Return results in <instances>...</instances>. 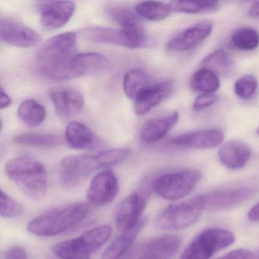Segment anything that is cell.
Wrapping results in <instances>:
<instances>
[{"label":"cell","mask_w":259,"mask_h":259,"mask_svg":"<svg viewBox=\"0 0 259 259\" xmlns=\"http://www.w3.org/2000/svg\"><path fill=\"white\" fill-rule=\"evenodd\" d=\"M77 51V35L66 32L48 39L36 55L37 72L52 81L75 78L73 63Z\"/></svg>","instance_id":"6da1fadb"},{"label":"cell","mask_w":259,"mask_h":259,"mask_svg":"<svg viewBox=\"0 0 259 259\" xmlns=\"http://www.w3.org/2000/svg\"><path fill=\"white\" fill-rule=\"evenodd\" d=\"M130 152L128 148H122L95 154L66 156L60 162V180L65 186H77L96 171L122 163Z\"/></svg>","instance_id":"7a4b0ae2"},{"label":"cell","mask_w":259,"mask_h":259,"mask_svg":"<svg viewBox=\"0 0 259 259\" xmlns=\"http://www.w3.org/2000/svg\"><path fill=\"white\" fill-rule=\"evenodd\" d=\"M90 210V205L84 202L71 203L54 207L33 218L28 222L27 230L40 237L57 236L82 222Z\"/></svg>","instance_id":"3957f363"},{"label":"cell","mask_w":259,"mask_h":259,"mask_svg":"<svg viewBox=\"0 0 259 259\" xmlns=\"http://www.w3.org/2000/svg\"><path fill=\"white\" fill-rule=\"evenodd\" d=\"M8 178L24 195L36 201H42L48 192V174L40 162L29 157H14L5 165Z\"/></svg>","instance_id":"277c9868"},{"label":"cell","mask_w":259,"mask_h":259,"mask_svg":"<svg viewBox=\"0 0 259 259\" xmlns=\"http://www.w3.org/2000/svg\"><path fill=\"white\" fill-rule=\"evenodd\" d=\"M112 233L109 226H98L78 237L56 244L53 252L60 259H90L91 255L109 240Z\"/></svg>","instance_id":"5b68a950"},{"label":"cell","mask_w":259,"mask_h":259,"mask_svg":"<svg viewBox=\"0 0 259 259\" xmlns=\"http://www.w3.org/2000/svg\"><path fill=\"white\" fill-rule=\"evenodd\" d=\"M235 241L234 233L227 229H205L192 239L180 259H209L215 253L234 243Z\"/></svg>","instance_id":"8992f818"},{"label":"cell","mask_w":259,"mask_h":259,"mask_svg":"<svg viewBox=\"0 0 259 259\" xmlns=\"http://www.w3.org/2000/svg\"><path fill=\"white\" fill-rule=\"evenodd\" d=\"M259 184L251 182L237 183L199 195L204 210H223L234 208L255 196Z\"/></svg>","instance_id":"52a82bcc"},{"label":"cell","mask_w":259,"mask_h":259,"mask_svg":"<svg viewBox=\"0 0 259 259\" xmlns=\"http://www.w3.org/2000/svg\"><path fill=\"white\" fill-rule=\"evenodd\" d=\"M201 178V172L197 169H183L160 176L154 180L151 187L160 198L175 201L189 195Z\"/></svg>","instance_id":"ba28073f"},{"label":"cell","mask_w":259,"mask_h":259,"mask_svg":"<svg viewBox=\"0 0 259 259\" xmlns=\"http://www.w3.org/2000/svg\"><path fill=\"white\" fill-rule=\"evenodd\" d=\"M204 210V205L198 196L170 204L159 213L156 218L155 226L166 230L187 228L199 221Z\"/></svg>","instance_id":"9c48e42d"},{"label":"cell","mask_w":259,"mask_h":259,"mask_svg":"<svg viewBox=\"0 0 259 259\" xmlns=\"http://www.w3.org/2000/svg\"><path fill=\"white\" fill-rule=\"evenodd\" d=\"M82 33L87 40L101 45H115L131 49L145 48L148 45V39L136 37L121 28L90 27L84 30Z\"/></svg>","instance_id":"30bf717a"},{"label":"cell","mask_w":259,"mask_h":259,"mask_svg":"<svg viewBox=\"0 0 259 259\" xmlns=\"http://www.w3.org/2000/svg\"><path fill=\"white\" fill-rule=\"evenodd\" d=\"M181 238L164 235L153 238L141 245L130 259H171L180 250Z\"/></svg>","instance_id":"8fae6325"},{"label":"cell","mask_w":259,"mask_h":259,"mask_svg":"<svg viewBox=\"0 0 259 259\" xmlns=\"http://www.w3.org/2000/svg\"><path fill=\"white\" fill-rule=\"evenodd\" d=\"M147 200L142 194L133 192L125 197L116 207L114 219L121 232L135 228L142 221Z\"/></svg>","instance_id":"7c38bea8"},{"label":"cell","mask_w":259,"mask_h":259,"mask_svg":"<svg viewBox=\"0 0 259 259\" xmlns=\"http://www.w3.org/2000/svg\"><path fill=\"white\" fill-rule=\"evenodd\" d=\"M2 41L18 48H33L41 42V36L34 30L9 18L0 19Z\"/></svg>","instance_id":"4fadbf2b"},{"label":"cell","mask_w":259,"mask_h":259,"mask_svg":"<svg viewBox=\"0 0 259 259\" xmlns=\"http://www.w3.org/2000/svg\"><path fill=\"white\" fill-rule=\"evenodd\" d=\"M119 185L114 172L110 169L97 174L91 182L87 191L90 204L97 207L107 205L114 200L118 193Z\"/></svg>","instance_id":"5bb4252c"},{"label":"cell","mask_w":259,"mask_h":259,"mask_svg":"<svg viewBox=\"0 0 259 259\" xmlns=\"http://www.w3.org/2000/svg\"><path fill=\"white\" fill-rule=\"evenodd\" d=\"M213 23L210 21H201L172 37L166 45L169 51L186 52L195 49L211 34Z\"/></svg>","instance_id":"9a60e30c"},{"label":"cell","mask_w":259,"mask_h":259,"mask_svg":"<svg viewBox=\"0 0 259 259\" xmlns=\"http://www.w3.org/2000/svg\"><path fill=\"white\" fill-rule=\"evenodd\" d=\"M50 96L56 113L62 119H69L78 115L84 107V98L78 90L72 88H54Z\"/></svg>","instance_id":"2e32d148"},{"label":"cell","mask_w":259,"mask_h":259,"mask_svg":"<svg viewBox=\"0 0 259 259\" xmlns=\"http://www.w3.org/2000/svg\"><path fill=\"white\" fill-rule=\"evenodd\" d=\"M39 11L42 25L49 30L57 29L70 20L75 4L71 1H47L40 3Z\"/></svg>","instance_id":"e0dca14e"},{"label":"cell","mask_w":259,"mask_h":259,"mask_svg":"<svg viewBox=\"0 0 259 259\" xmlns=\"http://www.w3.org/2000/svg\"><path fill=\"white\" fill-rule=\"evenodd\" d=\"M224 139L221 130L208 128L185 133L174 138L171 143L179 148L211 149L221 145Z\"/></svg>","instance_id":"ac0fdd59"},{"label":"cell","mask_w":259,"mask_h":259,"mask_svg":"<svg viewBox=\"0 0 259 259\" xmlns=\"http://www.w3.org/2000/svg\"><path fill=\"white\" fill-rule=\"evenodd\" d=\"M172 90L174 82L169 80L149 84L134 100L136 114L139 116L146 114L151 109L160 104L163 99L169 96Z\"/></svg>","instance_id":"d6986e66"},{"label":"cell","mask_w":259,"mask_h":259,"mask_svg":"<svg viewBox=\"0 0 259 259\" xmlns=\"http://www.w3.org/2000/svg\"><path fill=\"white\" fill-rule=\"evenodd\" d=\"M250 147L245 142L232 140L224 144L218 151V158L225 167L237 170L245 167L251 158Z\"/></svg>","instance_id":"ffe728a7"},{"label":"cell","mask_w":259,"mask_h":259,"mask_svg":"<svg viewBox=\"0 0 259 259\" xmlns=\"http://www.w3.org/2000/svg\"><path fill=\"white\" fill-rule=\"evenodd\" d=\"M179 118L178 112L174 111L147 121L140 132L142 142L152 144L161 140L177 125Z\"/></svg>","instance_id":"44dd1931"},{"label":"cell","mask_w":259,"mask_h":259,"mask_svg":"<svg viewBox=\"0 0 259 259\" xmlns=\"http://www.w3.org/2000/svg\"><path fill=\"white\" fill-rule=\"evenodd\" d=\"M106 13L113 22L120 26L121 29L133 35L148 38L142 21L136 10L134 12L125 7H112L107 9Z\"/></svg>","instance_id":"7402d4cb"},{"label":"cell","mask_w":259,"mask_h":259,"mask_svg":"<svg viewBox=\"0 0 259 259\" xmlns=\"http://www.w3.org/2000/svg\"><path fill=\"white\" fill-rule=\"evenodd\" d=\"M110 60L98 53H83L75 56L73 63L75 78L105 72L110 68Z\"/></svg>","instance_id":"603a6c76"},{"label":"cell","mask_w":259,"mask_h":259,"mask_svg":"<svg viewBox=\"0 0 259 259\" xmlns=\"http://www.w3.org/2000/svg\"><path fill=\"white\" fill-rule=\"evenodd\" d=\"M146 224L145 218L135 228L128 231L121 232L104 250L101 259H121L130 251L139 233Z\"/></svg>","instance_id":"cb8c5ba5"},{"label":"cell","mask_w":259,"mask_h":259,"mask_svg":"<svg viewBox=\"0 0 259 259\" xmlns=\"http://www.w3.org/2000/svg\"><path fill=\"white\" fill-rule=\"evenodd\" d=\"M65 138L68 145L74 149H90L96 147L99 142L95 133L89 127L78 122L68 124Z\"/></svg>","instance_id":"d4e9b609"},{"label":"cell","mask_w":259,"mask_h":259,"mask_svg":"<svg viewBox=\"0 0 259 259\" xmlns=\"http://www.w3.org/2000/svg\"><path fill=\"white\" fill-rule=\"evenodd\" d=\"M19 119L27 125L34 128L38 126L46 119L45 107L34 99L25 100L18 109Z\"/></svg>","instance_id":"484cf974"},{"label":"cell","mask_w":259,"mask_h":259,"mask_svg":"<svg viewBox=\"0 0 259 259\" xmlns=\"http://www.w3.org/2000/svg\"><path fill=\"white\" fill-rule=\"evenodd\" d=\"M150 78L142 69H135L128 71L123 78V92L130 99L135 100L142 91L151 84Z\"/></svg>","instance_id":"4316f807"},{"label":"cell","mask_w":259,"mask_h":259,"mask_svg":"<svg viewBox=\"0 0 259 259\" xmlns=\"http://www.w3.org/2000/svg\"><path fill=\"white\" fill-rule=\"evenodd\" d=\"M218 75L210 69L201 68L195 72L191 78V87L202 94H214L219 89Z\"/></svg>","instance_id":"83f0119b"},{"label":"cell","mask_w":259,"mask_h":259,"mask_svg":"<svg viewBox=\"0 0 259 259\" xmlns=\"http://www.w3.org/2000/svg\"><path fill=\"white\" fill-rule=\"evenodd\" d=\"M136 13L140 17L145 18L153 22L164 20L172 11L170 5L156 1H145L138 4L136 7Z\"/></svg>","instance_id":"f1b7e54d"},{"label":"cell","mask_w":259,"mask_h":259,"mask_svg":"<svg viewBox=\"0 0 259 259\" xmlns=\"http://www.w3.org/2000/svg\"><path fill=\"white\" fill-rule=\"evenodd\" d=\"M14 141L19 145L39 148H54L63 143L61 136L39 133H22L16 136Z\"/></svg>","instance_id":"f546056e"},{"label":"cell","mask_w":259,"mask_h":259,"mask_svg":"<svg viewBox=\"0 0 259 259\" xmlns=\"http://www.w3.org/2000/svg\"><path fill=\"white\" fill-rule=\"evenodd\" d=\"M231 43L242 51H251L259 46V33L252 28H241L233 32Z\"/></svg>","instance_id":"4dcf8cb0"},{"label":"cell","mask_w":259,"mask_h":259,"mask_svg":"<svg viewBox=\"0 0 259 259\" xmlns=\"http://www.w3.org/2000/svg\"><path fill=\"white\" fill-rule=\"evenodd\" d=\"M203 68L210 69L217 75H225L230 72L233 66V60L230 55L223 50L214 51L209 54L201 62Z\"/></svg>","instance_id":"1f68e13d"},{"label":"cell","mask_w":259,"mask_h":259,"mask_svg":"<svg viewBox=\"0 0 259 259\" xmlns=\"http://www.w3.org/2000/svg\"><path fill=\"white\" fill-rule=\"evenodd\" d=\"M172 11L186 14H197L204 12H211L217 10V2H186V1H172L169 3Z\"/></svg>","instance_id":"d6a6232c"},{"label":"cell","mask_w":259,"mask_h":259,"mask_svg":"<svg viewBox=\"0 0 259 259\" xmlns=\"http://www.w3.org/2000/svg\"><path fill=\"white\" fill-rule=\"evenodd\" d=\"M257 78L253 75H247L239 78L234 84V92L242 100H249L257 90Z\"/></svg>","instance_id":"836d02e7"},{"label":"cell","mask_w":259,"mask_h":259,"mask_svg":"<svg viewBox=\"0 0 259 259\" xmlns=\"http://www.w3.org/2000/svg\"><path fill=\"white\" fill-rule=\"evenodd\" d=\"M23 207L20 203L1 189L0 214L2 218L13 219L20 216L23 213Z\"/></svg>","instance_id":"e575fe53"},{"label":"cell","mask_w":259,"mask_h":259,"mask_svg":"<svg viewBox=\"0 0 259 259\" xmlns=\"http://www.w3.org/2000/svg\"><path fill=\"white\" fill-rule=\"evenodd\" d=\"M218 100V97L214 94H201L194 101L192 109L195 111H201L216 104Z\"/></svg>","instance_id":"d590c367"},{"label":"cell","mask_w":259,"mask_h":259,"mask_svg":"<svg viewBox=\"0 0 259 259\" xmlns=\"http://www.w3.org/2000/svg\"><path fill=\"white\" fill-rule=\"evenodd\" d=\"M254 254L247 248L233 250L218 259H254Z\"/></svg>","instance_id":"8d00e7d4"},{"label":"cell","mask_w":259,"mask_h":259,"mask_svg":"<svg viewBox=\"0 0 259 259\" xmlns=\"http://www.w3.org/2000/svg\"><path fill=\"white\" fill-rule=\"evenodd\" d=\"M5 259H27V251L23 247L13 246L5 253Z\"/></svg>","instance_id":"74e56055"},{"label":"cell","mask_w":259,"mask_h":259,"mask_svg":"<svg viewBox=\"0 0 259 259\" xmlns=\"http://www.w3.org/2000/svg\"><path fill=\"white\" fill-rule=\"evenodd\" d=\"M12 99L8 94L4 90V88H1V98H0V105L1 109L7 108L11 104Z\"/></svg>","instance_id":"f35d334b"},{"label":"cell","mask_w":259,"mask_h":259,"mask_svg":"<svg viewBox=\"0 0 259 259\" xmlns=\"http://www.w3.org/2000/svg\"><path fill=\"white\" fill-rule=\"evenodd\" d=\"M248 219L251 222H259V202L248 211Z\"/></svg>","instance_id":"ab89813d"},{"label":"cell","mask_w":259,"mask_h":259,"mask_svg":"<svg viewBox=\"0 0 259 259\" xmlns=\"http://www.w3.org/2000/svg\"><path fill=\"white\" fill-rule=\"evenodd\" d=\"M248 16L250 18L259 17V1L251 6L248 11Z\"/></svg>","instance_id":"60d3db41"},{"label":"cell","mask_w":259,"mask_h":259,"mask_svg":"<svg viewBox=\"0 0 259 259\" xmlns=\"http://www.w3.org/2000/svg\"><path fill=\"white\" fill-rule=\"evenodd\" d=\"M257 136H259V127H258V128H257Z\"/></svg>","instance_id":"b9f144b4"},{"label":"cell","mask_w":259,"mask_h":259,"mask_svg":"<svg viewBox=\"0 0 259 259\" xmlns=\"http://www.w3.org/2000/svg\"><path fill=\"white\" fill-rule=\"evenodd\" d=\"M257 259H259V255H258V257H257Z\"/></svg>","instance_id":"7bdbcfd3"}]
</instances>
